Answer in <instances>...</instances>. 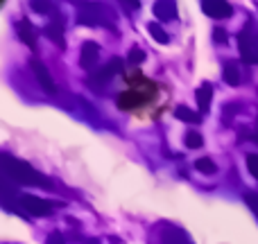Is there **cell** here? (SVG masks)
Wrapping results in <instances>:
<instances>
[{
	"label": "cell",
	"mask_w": 258,
	"mask_h": 244,
	"mask_svg": "<svg viewBox=\"0 0 258 244\" xmlns=\"http://www.w3.org/2000/svg\"><path fill=\"white\" fill-rule=\"evenodd\" d=\"M3 170L5 177H9L12 181L21 183V186H41V188H50V181L45 177H41L36 170H32L27 163L14 158L9 154H3Z\"/></svg>",
	"instance_id": "1"
},
{
	"label": "cell",
	"mask_w": 258,
	"mask_h": 244,
	"mask_svg": "<svg viewBox=\"0 0 258 244\" xmlns=\"http://www.w3.org/2000/svg\"><path fill=\"white\" fill-rule=\"evenodd\" d=\"M238 43H240V57L245 63H258V45H256V39L254 34H251L249 30V23H247V27L240 32V36H238Z\"/></svg>",
	"instance_id": "2"
},
{
	"label": "cell",
	"mask_w": 258,
	"mask_h": 244,
	"mask_svg": "<svg viewBox=\"0 0 258 244\" xmlns=\"http://www.w3.org/2000/svg\"><path fill=\"white\" fill-rule=\"evenodd\" d=\"M21 204L27 213L36 215V217H45V215H50V210H52V204H50V201L41 199V197H34V195H23Z\"/></svg>",
	"instance_id": "3"
},
{
	"label": "cell",
	"mask_w": 258,
	"mask_h": 244,
	"mask_svg": "<svg viewBox=\"0 0 258 244\" xmlns=\"http://www.w3.org/2000/svg\"><path fill=\"white\" fill-rule=\"evenodd\" d=\"M202 9L211 18H229L233 14V7L229 3H224V0H204Z\"/></svg>",
	"instance_id": "4"
},
{
	"label": "cell",
	"mask_w": 258,
	"mask_h": 244,
	"mask_svg": "<svg viewBox=\"0 0 258 244\" xmlns=\"http://www.w3.org/2000/svg\"><path fill=\"white\" fill-rule=\"evenodd\" d=\"M30 68H32V72L36 75V79H39L41 89H43L45 93H48V95H54V93H57V86H54L52 77L48 75V70H45L43 63L36 61V59H32V61H30Z\"/></svg>",
	"instance_id": "5"
},
{
	"label": "cell",
	"mask_w": 258,
	"mask_h": 244,
	"mask_svg": "<svg viewBox=\"0 0 258 244\" xmlns=\"http://www.w3.org/2000/svg\"><path fill=\"white\" fill-rule=\"evenodd\" d=\"M98 57H100V48L98 43H93V41H86L84 45H82V57H80V66L84 68V70H91V68L98 63Z\"/></svg>",
	"instance_id": "6"
},
{
	"label": "cell",
	"mask_w": 258,
	"mask_h": 244,
	"mask_svg": "<svg viewBox=\"0 0 258 244\" xmlns=\"http://www.w3.org/2000/svg\"><path fill=\"white\" fill-rule=\"evenodd\" d=\"M122 70V61L120 59H113L111 63H107L104 68H100V70H95L93 72V79L98 82V84H102V82H107V79H111L116 72H120Z\"/></svg>",
	"instance_id": "7"
},
{
	"label": "cell",
	"mask_w": 258,
	"mask_h": 244,
	"mask_svg": "<svg viewBox=\"0 0 258 244\" xmlns=\"http://www.w3.org/2000/svg\"><path fill=\"white\" fill-rule=\"evenodd\" d=\"M18 36H21V41L27 45V48L36 50V36H34V27H32V23L27 21V18H23L21 25H18Z\"/></svg>",
	"instance_id": "8"
},
{
	"label": "cell",
	"mask_w": 258,
	"mask_h": 244,
	"mask_svg": "<svg viewBox=\"0 0 258 244\" xmlns=\"http://www.w3.org/2000/svg\"><path fill=\"white\" fill-rule=\"evenodd\" d=\"M143 102H145V98H143L141 93H136V91H127V93H122L120 98H118V109L127 111V109H134Z\"/></svg>",
	"instance_id": "9"
},
{
	"label": "cell",
	"mask_w": 258,
	"mask_h": 244,
	"mask_svg": "<svg viewBox=\"0 0 258 244\" xmlns=\"http://www.w3.org/2000/svg\"><path fill=\"white\" fill-rule=\"evenodd\" d=\"M211 98H213V86L202 84L200 89L195 91V100H197V104H200V111H202V113L209 111V107H211Z\"/></svg>",
	"instance_id": "10"
},
{
	"label": "cell",
	"mask_w": 258,
	"mask_h": 244,
	"mask_svg": "<svg viewBox=\"0 0 258 244\" xmlns=\"http://www.w3.org/2000/svg\"><path fill=\"white\" fill-rule=\"evenodd\" d=\"M154 14L159 21H174V18H177V5L174 3H154Z\"/></svg>",
	"instance_id": "11"
},
{
	"label": "cell",
	"mask_w": 258,
	"mask_h": 244,
	"mask_svg": "<svg viewBox=\"0 0 258 244\" xmlns=\"http://www.w3.org/2000/svg\"><path fill=\"white\" fill-rule=\"evenodd\" d=\"M45 34H48L50 41H54V43L59 45V48H63V25H61V18H57V23H50L48 27H45Z\"/></svg>",
	"instance_id": "12"
},
{
	"label": "cell",
	"mask_w": 258,
	"mask_h": 244,
	"mask_svg": "<svg viewBox=\"0 0 258 244\" xmlns=\"http://www.w3.org/2000/svg\"><path fill=\"white\" fill-rule=\"evenodd\" d=\"M222 77L229 86H238L240 84V70H238L236 61H227L224 63V70H222Z\"/></svg>",
	"instance_id": "13"
},
{
	"label": "cell",
	"mask_w": 258,
	"mask_h": 244,
	"mask_svg": "<svg viewBox=\"0 0 258 244\" xmlns=\"http://www.w3.org/2000/svg\"><path fill=\"white\" fill-rule=\"evenodd\" d=\"M174 116L179 118V120H183V122H190V124H197L202 120L200 118V113H195V111H190L188 107H177L174 109Z\"/></svg>",
	"instance_id": "14"
},
{
	"label": "cell",
	"mask_w": 258,
	"mask_h": 244,
	"mask_svg": "<svg viewBox=\"0 0 258 244\" xmlns=\"http://www.w3.org/2000/svg\"><path fill=\"white\" fill-rule=\"evenodd\" d=\"M147 30H150L152 39H154L156 43H168V34L163 32V27H161L159 23H150V25H147Z\"/></svg>",
	"instance_id": "15"
},
{
	"label": "cell",
	"mask_w": 258,
	"mask_h": 244,
	"mask_svg": "<svg viewBox=\"0 0 258 244\" xmlns=\"http://www.w3.org/2000/svg\"><path fill=\"white\" fill-rule=\"evenodd\" d=\"M195 168L200 170V172H204V174H215V172H218V168H215V163L211 158H197L195 160Z\"/></svg>",
	"instance_id": "16"
},
{
	"label": "cell",
	"mask_w": 258,
	"mask_h": 244,
	"mask_svg": "<svg viewBox=\"0 0 258 244\" xmlns=\"http://www.w3.org/2000/svg\"><path fill=\"white\" fill-rule=\"evenodd\" d=\"M204 145V138H202V133L197 131H188L186 133V147L188 149H197V147Z\"/></svg>",
	"instance_id": "17"
},
{
	"label": "cell",
	"mask_w": 258,
	"mask_h": 244,
	"mask_svg": "<svg viewBox=\"0 0 258 244\" xmlns=\"http://www.w3.org/2000/svg\"><path fill=\"white\" fill-rule=\"evenodd\" d=\"M247 168H249V172L256 177V181H258V156L256 154H249L247 156Z\"/></svg>",
	"instance_id": "18"
},
{
	"label": "cell",
	"mask_w": 258,
	"mask_h": 244,
	"mask_svg": "<svg viewBox=\"0 0 258 244\" xmlns=\"http://www.w3.org/2000/svg\"><path fill=\"white\" fill-rule=\"evenodd\" d=\"M129 61H132V63H141V61H145V50L134 48L132 52H129Z\"/></svg>",
	"instance_id": "19"
},
{
	"label": "cell",
	"mask_w": 258,
	"mask_h": 244,
	"mask_svg": "<svg viewBox=\"0 0 258 244\" xmlns=\"http://www.w3.org/2000/svg\"><path fill=\"white\" fill-rule=\"evenodd\" d=\"M245 204L258 215V195H254V192H247V195H245Z\"/></svg>",
	"instance_id": "20"
},
{
	"label": "cell",
	"mask_w": 258,
	"mask_h": 244,
	"mask_svg": "<svg viewBox=\"0 0 258 244\" xmlns=\"http://www.w3.org/2000/svg\"><path fill=\"white\" fill-rule=\"evenodd\" d=\"M32 9L34 12H41V14H52V5L50 3H32Z\"/></svg>",
	"instance_id": "21"
},
{
	"label": "cell",
	"mask_w": 258,
	"mask_h": 244,
	"mask_svg": "<svg viewBox=\"0 0 258 244\" xmlns=\"http://www.w3.org/2000/svg\"><path fill=\"white\" fill-rule=\"evenodd\" d=\"M45 244H66V240H63L61 233H50L48 240H45Z\"/></svg>",
	"instance_id": "22"
},
{
	"label": "cell",
	"mask_w": 258,
	"mask_h": 244,
	"mask_svg": "<svg viewBox=\"0 0 258 244\" xmlns=\"http://www.w3.org/2000/svg\"><path fill=\"white\" fill-rule=\"evenodd\" d=\"M213 41H218V43H227V32H224L222 27L213 30Z\"/></svg>",
	"instance_id": "23"
},
{
	"label": "cell",
	"mask_w": 258,
	"mask_h": 244,
	"mask_svg": "<svg viewBox=\"0 0 258 244\" xmlns=\"http://www.w3.org/2000/svg\"><path fill=\"white\" fill-rule=\"evenodd\" d=\"M89 244H100V242H98V240H91V242H89Z\"/></svg>",
	"instance_id": "24"
}]
</instances>
